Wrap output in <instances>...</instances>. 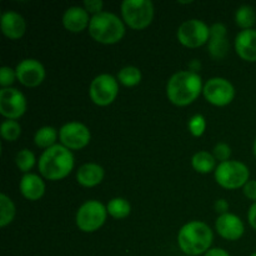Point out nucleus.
Returning a JSON list of instances; mask_svg holds the SVG:
<instances>
[{"instance_id":"f257e3e1","label":"nucleus","mask_w":256,"mask_h":256,"mask_svg":"<svg viewBox=\"0 0 256 256\" xmlns=\"http://www.w3.org/2000/svg\"><path fill=\"white\" fill-rule=\"evenodd\" d=\"M202 80L198 72L184 70L172 75L166 84L168 99L178 106L192 104L202 92Z\"/></svg>"},{"instance_id":"f03ea898","label":"nucleus","mask_w":256,"mask_h":256,"mask_svg":"<svg viewBox=\"0 0 256 256\" xmlns=\"http://www.w3.org/2000/svg\"><path fill=\"white\" fill-rule=\"evenodd\" d=\"M40 174L48 180H62L72 172L74 168V155L62 144L44 150L38 164Z\"/></svg>"},{"instance_id":"7ed1b4c3","label":"nucleus","mask_w":256,"mask_h":256,"mask_svg":"<svg viewBox=\"0 0 256 256\" xmlns=\"http://www.w3.org/2000/svg\"><path fill=\"white\" fill-rule=\"evenodd\" d=\"M212 230L202 222H190L180 229L178 244L186 256L206 254L212 244Z\"/></svg>"},{"instance_id":"20e7f679","label":"nucleus","mask_w":256,"mask_h":256,"mask_svg":"<svg viewBox=\"0 0 256 256\" xmlns=\"http://www.w3.org/2000/svg\"><path fill=\"white\" fill-rule=\"evenodd\" d=\"M89 34L95 42L102 44H115L125 35V25L118 15L102 12L92 15L89 24Z\"/></svg>"},{"instance_id":"39448f33","label":"nucleus","mask_w":256,"mask_h":256,"mask_svg":"<svg viewBox=\"0 0 256 256\" xmlns=\"http://www.w3.org/2000/svg\"><path fill=\"white\" fill-rule=\"evenodd\" d=\"M124 22L134 30L149 26L154 18V4L150 0H124L122 2Z\"/></svg>"},{"instance_id":"423d86ee","label":"nucleus","mask_w":256,"mask_h":256,"mask_svg":"<svg viewBox=\"0 0 256 256\" xmlns=\"http://www.w3.org/2000/svg\"><path fill=\"white\" fill-rule=\"evenodd\" d=\"M249 168L244 162L236 160L220 162L215 169V180L225 189L235 190L244 188V185L249 182Z\"/></svg>"},{"instance_id":"0eeeda50","label":"nucleus","mask_w":256,"mask_h":256,"mask_svg":"<svg viewBox=\"0 0 256 256\" xmlns=\"http://www.w3.org/2000/svg\"><path fill=\"white\" fill-rule=\"evenodd\" d=\"M108 210L98 200H89L79 208L76 212L78 228L84 232H94L104 225Z\"/></svg>"},{"instance_id":"6e6552de","label":"nucleus","mask_w":256,"mask_h":256,"mask_svg":"<svg viewBox=\"0 0 256 256\" xmlns=\"http://www.w3.org/2000/svg\"><path fill=\"white\" fill-rule=\"evenodd\" d=\"M180 44L186 48H199L210 39V28L199 19H190L182 22L176 32Z\"/></svg>"},{"instance_id":"1a4fd4ad","label":"nucleus","mask_w":256,"mask_h":256,"mask_svg":"<svg viewBox=\"0 0 256 256\" xmlns=\"http://www.w3.org/2000/svg\"><path fill=\"white\" fill-rule=\"evenodd\" d=\"M119 84L118 80L110 74H100L92 82L89 95L92 102L99 106L110 105L118 96Z\"/></svg>"},{"instance_id":"9d476101","label":"nucleus","mask_w":256,"mask_h":256,"mask_svg":"<svg viewBox=\"0 0 256 256\" xmlns=\"http://www.w3.org/2000/svg\"><path fill=\"white\" fill-rule=\"evenodd\" d=\"M205 99L216 106H225L234 100V85L224 78H212L208 80L202 89Z\"/></svg>"},{"instance_id":"9b49d317","label":"nucleus","mask_w":256,"mask_h":256,"mask_svg":"<svg viewBox=\"0 0 256 256\" xmlns=\"http://www.w3.org/2000/svg\"><path fill=\"white\" fill-rule=\"evenodd\" d=\"M26 112V99L15 88H2L0 90V114L8 120L19 119Z\"/></svg>"},{"instance_id":"f8f14e48","label":"nucleus","mask_w":256,"mask_h":256,"mask_svg":"<svg viewBox=\"0 0 256 256\" xmlns=\"http://www.w3.org/2000/svg\"><path fill=\"white\" fill-rule=\"evenodd\" d=\"M62 145L69 150H80L86 146L90 142V130L86 125L78 122H68L62 125L59 132Z\"/></svg>"},{"instance_id":"ddd939ff","label":"nucleus","mask_w":256,"mask_h":256,"mask_svg":"<svg viewBox=\"0 0 256 256\" xmlns=\"http://www.w3.org/2000/svg\"><path fill=\"white\" fill-rule=\"evenodd\" d=\"M16 78L22 85L35 88L45 79L44 65L35 59H24L16 65Z\"/></svg>"},{"instance_id":"4468645a","label":"nucleus","mask_w":256,"mask_h":256,"mask_svg":"<svg viewBox=\"0 0 256 256\" xmlns=\"http://www.w3.org/2000/svg\"><path fill=\"white\" fill-rule=\"evenodd\" d=\"M226 26L222 22H215L210 28V39L208 44L210 56L214 60H222L229 52V40H228Z\"/></svg>"},{"instance_id":"2eb2a0df","label":"nucleus","mask_w":256,"mask_h":256,"mask_svg":"<svg viewBox=\"0 0 256 256\" xmlns=\"http://www.w3.org/2000/svg\"><path fill=\"white\" fill-rule=\"evenodd\" d=\"M215 228L219 235L224 239L235 242L244 235L245 226L239 216L232 212H226L224 215H219L215 222Z\"/></svg>"},{"instance_id":"dca6fc26","label":"nucleus","mask_w":256,"mask_h":256,"mask_svg":"<svg viewBox=\"0 0 256 256\" xmlns=\"http://www.w3.org/2000/svg\"><path fill=\"white\" fill-rule=\"evenodd\" d=\"M235 52L245 62H256V30H242L235 38Z\"/></svg>"},{"instance_id":"f3484780","label":"nucleus","mask_w":256,"mask_h":256,"mask_svg":"<svg viewBox=\"0 0 256 256\" xmlns=\"http://www.w3.org/2000/svg\"><path fill=\"white\" fill-rule=\"evenodd\" d=\"M0 22H2V34L12 40L20 39L25 34V30H26L24 18L19 12H12V10H8V12H2Z\"/></svg>"},{"instance_id":"a211bd4d","label":"nucleus","mask_w":256,"mask_h":256,"mask_svg":"<svg viewBox=\"0 0 256 256\" xmlns=\"http://www.w3.org/2000/svg\"><path fill=\"white\" fill-rule=\"evenodd\" d=\"M62 24L65 29L72 32H80L89 28V12L82 6H72L65 10L62 15Z\"/></svg>"},{"instance_id":"6ab92c4d","label":"nucleus","mask_w":256,"mask_h":256,"mask_svg":"<svg viewBox=\"0 0 256 256\" xmlns=\"http://www.w3.org/2000/svg\"><path fill=\"white\" fill-rule=\"evenodd\" d=\"M20 192L25 199L30 202H36L44 195L45 184L36 174H25L20 180Z\"/></svg>"},{"instance_id":"aec40b11","label":"nucleus","mask_w":256,"mask_h":256,"mask_svg":"<svg viewBox=\"0 0 256 256\" xmlns=\"http://www.w3.org/2000/svg\"><path fill=\"white\" fill-rule=\"evenodd\" d=\"M104 179V169L94 162H86L82 165L76 172V180L85 188H92L99 185Z\"/></svg>"},{"instance_id":"412c9836","label":"nucleus","mask_w":256,"mask_h":256,"mask_svg":"<svg viewBox=\"0 0 256 256\" xmlns=\"http://www.w3.org/2000/svg\"><path fill=\"white\" fill-rule=\"evenodd\" d=\"M215 162L216 159L209 152H198L192 159V168L200 174L212 172L215 169Z\"/></svg>"},{"instance_id":"4be33fe9","label":"nucleus","mask_w":256,"mask_h":256,"mask_svg":"<svg viewBox=\"0 0 256 256\" xmlns=\"http://www.w3.org/2000/svg\"><path fill=\"white\" fill-rule=\"evenodd\" d=\"M106 210L108 214H110L115 219H125L129 216L132 206H130V202L124 198H114L108 202Z\"/></svg>"},{"instance_id":"5701e85b","label":"nucleus","mask_w":256,"mask_h":256,"mask_svg":"<svg viewBox=\"0 0 256 256\" xmlns=\"http://www.w3.org/2000/svg\"><path fill=\"white\" fill-rule=\"evenodd\" d=\"M58 139V132L52 126H42L35 132L34 142L39 148H44L45 150L54 146Z\"/></svg>"},{"instance_id":"b1692460","label":"nucleus","mask_w":256,"mask_h":256,"mask_svg":"<svg viewBox=\"0 0 256 256\" xmlns=\"http://www.w3.org/2000/svg\"><path fill=\"white\" fill-rule=\"evenodd\" d=\"M235 22L238 26L242 28V30L252 29V25L256 22V12L254 8L250 5H242L235 12Z\"/></svg>"},{"instance_id":"393cba45","label":"nucleus","mask_w":256,"mask_h":256,"mask_svg":"<svg viewBox=\"0 0 256 256\" xmlns=\"http://www.w3.org/2000/svg\"><path fill=\"white\" fill-rule=\"evenodd\" d=\"M15 205L10 198L5 194H0V226L4 228L14 220Z\"/></svg>"},{"instance_id":"a878e982","label":"nucleus","mask_w":256,"mask_h":256,"mask_svg":"<svg viewBox=\"0 0 256 256\" xmlns=\"http://www.w3.org/2000/svg\"><path fill=\"white\" fill-rule=\"evenodd\" d=\"M118 80L125 86H135L142 80V72L136 66H125L118 74Z\"/></svg>"},{"instance_id":"bb28decb","label":"nucleus","mask_w":256,"mask_h":256,"mask_svg":"<svg viewBox=\"0 0 256 256\" xmlns=\"http://www.w3.org/2000/svg\"><path fill=\"white\" fill-rule=\"evenodd\" d=\"M2 139L6 142H15L22 134V126L16 120H5L0 128Z\"/></svg>"},{"instance_id":"cd10ccee","label":"nucleus","mask_w":256,"mask_h":256,"mask_svg":"<svg viewBox=\"0 0 256 256\" xmlns=\"http://www.w3.org/2000/svg\"><path fill=\"white\" fill-rule=\"evenodd\" d=\"M15 162L20 172H26L35 165V155L29 149H22L15 156Z\"/></svg>"},{"instance_id":"c85d7f7f","label":"nucleus","mask_w":256,"mask_h":256,"mask_svg":"<svg viewBox=\"0 0 256 256\" xmlns=\"http://www.w3.org/2000/svg\"><path fill=\"white\" fill-rule=\"evenodd\" d=\"M206 129V122L202 115L196 114L189 120V130L194 136H202Z\"/></svg>"},{"instance_id":"c756f323","label":"nucleus","mask_w":256,"mask_h":256,"mask_svg":"<svg viewBox=\"0 0 256 256\" xmlns=\"http://www.w3.org/2000/svg\"><path fill=\"white\" fill-rule=\"evenodd\" d=\"M212 155L216 160H220V162H228L232 156V148L226 142H218L212 150Z\"/></svg>"},{"instance_id":"7c9ffc66","label":"nucleus","mask_w":256,"mask_h":256,"mask_svg":"<svg viewBox=\"0 0 256 256\" xmlns=\"http://www.w3.org/2000/svg\"><path fill=\"white\" fill-rule=\"evenodd\" d=\"M16 78V72L9 66H2L0 69V85L2 88H10V85L15 82Z\"/></svg>"},{"instance_id":"2f4dec72","label":"nucleus","mask_w":256,"mask_h":256,"mask_svg":"<svg viewBox=\"0 0 256 256\" xmlns=\"http://www.w3.org/2000/svg\"><path fill=\"white\" fill-rule=\"evenodd\" d=\"M102 0H85L84 2V9L88 12H92L94 15L102 12Z\"/></svg>"},{"instance_id":"473e14b6","label":"nucleus","mask_w":256,"mask_h":256,"mask_svg":"<svg viewBox=\"0 0 256 256\" xmlns=\"http://www.w3.org/2000/svg\"><path fill=\"white\" fill-rule=\"evenodd\" d=\"M242 192L248 199L256 202V180H249L242 188Z\"/></svg>"},{"instance_id":"72a5a7b5","label":"nucleus","mask_w":256,"mask_h":256,"mask_svg":"<svg viewBox=\"0 0 256 256\" xmlns=\"http://www.w3.org/2000/svg\"><path fill=\"white\" fill-rule=\"evenodd\" d=\"M214 209L218 214H220V215L226 214V212H228V210H229V202H228L225 199L216 200L214 204Z\"/></svg>"},{"instance_id":"f704fd0d","label":"nucleus","mask_w":256,"mask_h":256,"mask_svg":"<svg viewBox=\"0 0 256 256\" xmlns=\"http://www.w3.org/2000/svg\"><path fill=\"white\" fill-rule=\"evenodd\" d=\"M248 220H249V224L252 229L256 230V202L250 206L249 212H248Z\"/></svg>"},{"instance_id":"c9c22d12","label":"nucleus","mask_w":256,"mask_h":256,"mask_svg":"<svg viewBox=\"0 0 256 256\" xmlns=\"http://www.w3.org/2000/svg\"><path fill=\"white\" fill-rule=\"evenodd\" d=\"M205 256H230L229 252H225L224 249H219V248H214V249H210L209 252L205 254Z\"/></svg>"},{"instance_id":"e433bc0d","label":"nucleus","mask_w":256,"mask_h":256,"mask_svg":"<svg viewBox=\"0 0 256 256\" xmlns=\"http://www.w3.org/2000/svg\"><path fill=\"white\" fill-rule=\"evenodd\" d=\"M252 149H254V155L256 156V139H255V142H254V148H252Z\"/></svg>"},{"instance_id":"4c0bfd02","label":"nucleus","mask_w":256,"mask_h":256,"mask_svg":"<svg viewBox=\"0 0 256 256\" xmlns=\"http://www.w3.org/2000/svg\"><path fill=\"white\" fill-rule=\"evenodd\" d=\"M252 256H256V252H254V254H252Z\"/></svg>"}]
</instances>
